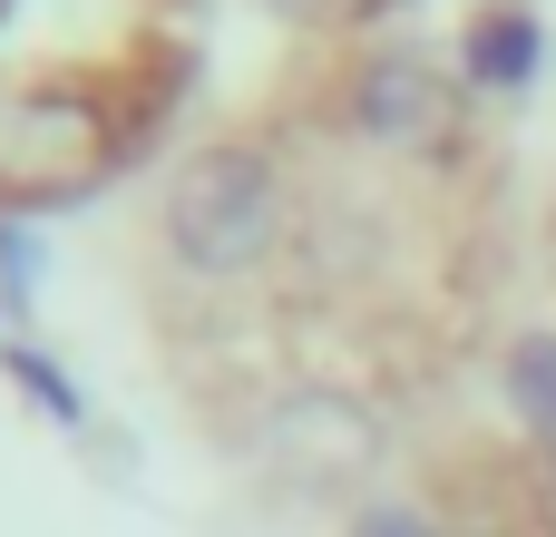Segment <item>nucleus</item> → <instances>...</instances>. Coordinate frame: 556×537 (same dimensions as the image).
<instances>
[{
  "instance_id": "4",
  "label": "nucleus",
  "mask_w": 556,
  "mask_h": 537,
  "mask_svg": "<svg viewBox=\"0 0 556 537\" xmlns=\"http://www.w3.org/2000/svg\"><path fill=\"white\" fill-rule=\"evenodd\" d=\"M352 537H450L440 519H420V509H362V528Z\"/></svg>"
},
{
  "instance_id": "3",
  "label": "nucleus",
  "mask_w": 556,
  "mask_h": 537,
  "mask_svg": "<svg viewBox=\"0 0 556 537\" xmlns=\"http://www.w3.org/2000/svg\"><path fill=\"white\" fill-rule=\"evenodd\" d=\"M508 401H518V421L538 430V450L556 460V333H528V342L508 352Z\"/></svg>"
},
{
  "instance_id": "1",
  "label": "nucleus",
  "mask_w": 556,
  "mask_h": 537,
  "mask_svg": "<svg viewBox=\"0 0 556 537\" xmlns=\"http://www.w3.org/2000/svg\"><path fill=\"white\" fill-rule=\"evenodd\" d=\"M205 0H0V205L127 166L195 78Z\"/></svg>"
},
{
  "instance_id": "2",
  "label": "nucleus",
  "mask_w": 556,
  "mask_h": 537,
  "mask_svg": "<svg viewBox=\"0 0 556 537\" xmlns=\"http://www.w3.org/2000/svg\"><path fill=\"white\" fill-rule=\"evenodd\" d=\"M469 68H479L489 88H528V78H538V20H528V10L479 20V29H469Z\"/></svg>"
}]
</instances>
